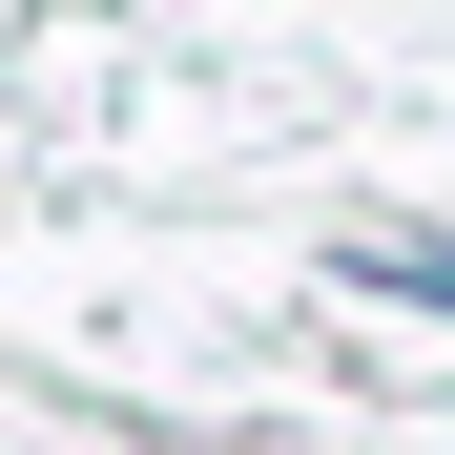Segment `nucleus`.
<instances>
[{
  "label": "nucleus",
  "instance_id": "obj_1",
  "mask_svg": "<svg viewBox=\"0 0 455 455\" xmlns=\"http://www.w3.org/2000/svg\"><path fill=\"white\" fill-rule=\"evenodd\" d=\"M352 290H394V311H455V249H435V228H352Z\"/></svg>",
  "mask_w": 455,
  "mask_h": 455
}]
</instances>
